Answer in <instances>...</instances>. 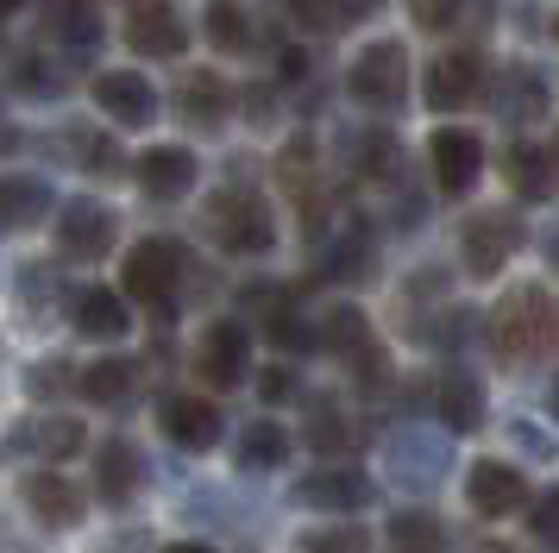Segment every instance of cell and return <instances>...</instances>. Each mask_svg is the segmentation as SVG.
Wrapping results in <instances>:
<instances>
[{
  "mask_svg": "<svg viewBox=\"0 0 559 553\" xmlns=\"http://www.w3.org/2000/svg\"><path fill=\"white\" fill-rule=\"evenodd\" d=\"M490 340L503 358H540V352L559 340V302L528 283V290H509V302L497 308V327H490Z\"/></svg>",
  "mask_w": 559,
  "mask_h": 553,
  "instance_id": "6da1fadb",
  "label": "cell"
},
{
  "mask_svg": "<svg viewBox=\"0 0 559 553\" xmlns=\"http://www.w3.org/2000/svg\"><path fill=\"white\" fill-rule=\"evenodd\" d=\"M177 283H182V246L177 239H139L127 251V296L145 302V308H164L177 302Z\"/></svg>",
  "mask_w": 559,
  "mask_h": 553,
  "instance_id": "7a4b0ae2",
  "label": "cell"
},
{
  "mask_svg": "<svg viewBox=\"0 0 559 553\" xmlns=\"http://www.w3.org/2000/svg\"><path fill=\"white\" fill-rule=\"evenodd\" d=\"M207 233L227 251H271V239H277L271 208L258 196H246V189H221V196L207 201Z\"/></svg>",
  "mask_w": 559,
  "mask_h": 553,
  "instance_id": "3957f363",
  "label": "cell"
},
{
  "mask_svg": "<svg viewBox=\"0 0 559 553\" xmlns=\"http://www.w3.org/2000/svg\"><path fill=\"white\" fill-rule=\"evenodd\" d=\"M353 101L358 107H403L408 95V50L396 38H383V45H365L353 57Z\"/></svg>",
  "mask_w": 559,
  "mask_h": 553,
  "instance_id": "277c9868",
  "label": "cell"
},
{
  "mask_svg": "<svg viewBox=\"0 0 559 553\" xmlns=\"http://www.w3.org/2000/svg\"><path fill=\"white\" fill-rule=\"evenodd\" d=\"M82 440H88V427L76 415L45 409V415H26V422L13 427L0 440V452H13V459H70V452H82Z\"/></svg>",
  "mask_w": 559,
  "mask_h": 553,
  "instance_id": "5b68a950",
  "label": "cell"
},
{
  "mask_svg": "<svg viewBox=\"0 0 559 553\" xmlns=\"http://www.w3.org/2000/svg\"><path fill=\"white\" fill-rule=\"evenodd\" d=\"M428 164H433V183H440L447 196H465L484 170V139L472 126H440L428 139Z\"/></svg>",
  "mask_w": 559,
  "mask_h": 553,
  "instance_id": "8992f818",
  "label": "cell"
},
{
  "mask_svg": "<svg viewBox=\"0 0 559 553\" xmlns=\"http://www.w3.org/2000/svg\"><path fill=\"white\" fill-rule=\"evenodd\" d=\"M459 246H465V271L472 276H497L515 258V246H522V221L515 214H472Z\"/></svg>",
  "mask_w": 559,
  "mask_h": 553,
  "instance_id": "52a82bcc",
  "label": "cell"
},
{
  "mask_svg": "<svg viewBox=\"0 0 559 553\" xmlns=\"http://www.w3.org/2000/svg\"><path fill=\"white\" fill-rule=\"evenodd\" d=\"M107 246H114V214L102 201H63L57 208V251L63 258L88 264V258H107Z\"/></svg>",
  "mask_w": 559,
  "mask_h": 553,
  "instance_id": "ba28073f",
  "label": "cell"
},
{
  "mask_svg": "<svg viewBox=\"0 0 559 553\" xmlns=\"http://www.w3.org/2000/svg\"><path fill=\"white\" fill-rule=\"evenodd\" d=\"M127 45L139 50V57H182V45H189V25L177 20V7H170V0H132Z\"/></svg>",
  "mask_w": 559,
  "mask_h": 553,
  "instance_id": "9c48e42d",
  "label": "cell"
},
{
  "mask_svg": "<svg viewBox=\"0 0 559 553\" xmlns=\"http://www.w3.org/2000/svg\"><path fill=\"white\" fill-rule=\"evenodd\" d=\"M95 107L114 126H152L157 120V89L139 70H107L95 75Z\"/></svg>",
  "mask_w": 559,
  "mask_h": 553,
  "instance_id": "30bf717a",
  "label": "cell"
},
{
  "mask_svg": "<svg viewBox=\"0 0 559 553\" xmlns=\"http://www.w3.org/2000/svg\"><path fill=\"white\" fill-rule=\"evenodd\" d=\"M246 358H252V340H246V327H239V321H214V327L202 333L195 372H202L214 390H233V384L246 377Z\"/></svg>",
  "mask_w": 559,
  "mask_h": 553,
  "instance_id": "8fae6325",
  "label": "cell"
},
{
  "mask_svg": "<svg viewBox=\"0 0 559 553\" xmlns=\"http://www.w3.org/2000/svg\"><path fill=\"white\" fill-rule=\"evenodd\" d=\"M465 497H472V509L478 516H515L522 503H528V484H522V472L515 466H503V459H478L472 466V478H465Z\"/></svg>",
  "mask_w": 559,
  "mask_h": 553,
  "instance_id": "7c38bea8",
  "label": "cell"
},
{
  "mask_svg": "<svg viewBox=\"0 0 559 553\" xmlns=\"http://www.w3.org/2000/svg\"><path fill=\"white\" fill-rule=\"evenodd\" d=\"M20 503L32 509L38 528H76L82 522V491L63 472H32L26 484H20Z\"/></svg>",
  "mask_w": 559,
  "mask_h": 553,
  "instance_id": "4fadbf2b",
  "label": "cell"
},
{
  "mask_svg": "<svg viewBox=\"0 0 559 553\" xmlns=\"http://www.w3.org/2000/svg\"><path fill=\"white\" fill-rule=\"evenodd\" d=\"M139 189L157 201H182L195 189V151L189 145H152L139 151Z\"/></svg>",
  "mask_w": 559,
  "mask_h": 553,
  "instance_id": "5bb4252c",
  "label": "cell"
},
{
  "mask_svg": "<svg viewBox=\"0 0 559 553\" xmlns=\"http://www.w3.org/2000/svg\"><path fill=\"white\" fill-rule=\"evenodd\" d=\"M296 503L302 509H365L371 503V478L353 472V466H321L296 484Z\"/></svg>",
  "mask_w": 559,
  "mask_h": 553,
  "instance_id": "9a60e30c",
  "label": "cell"
},
{
  "mask_svg": "<svg viewBox=\"0 0 559 553\" xmlns=\"http://www.w3.org/2000/svg\"><path fill=\"white\" fill-rule=\"evenodd\" d=\"M51 208L57 201H51V183H45V176H32V170L0 176V226H7V233H32Z\"/></svg>",
  "mask_w": 559,
  "mask_h": 553,
  "instance_id": "2e32d148",
  "label": "cell"
},
{
  "mask_svg": "<svg viewBox=\"0 0 559 553\" xmlns=\"http://www.w3.org/2000/svg\"><path fill=\"white\" fill-rule=\"evenodd\" d=\"M478 82H484L478 50H447V57L428 63V107H465L478 95Z\"/></svg>",
  "mask_w": 559,
  "mask_h": 553,
  "instance_id": "e0dca14e",
  "label": "cell"
},
{
  "mask_svg": "<svg viewBox=\"0 0 559 553\" xmlns=\"http://www.w3.org/2000/svg\"><path fill=\"white\" fill-rule=\"evenodd\" d=\"M164 434L177 440V447L189 452H207L214 440H221V409L207 397H170L164 402Z\"/></svg>",
  "mask_w": 559,
  "mask_h": 553,
  "instance_id": "ac0fdd59",
  "label": "cell"
},
{
  "mask_svg": "<svg viewBox=\"0 0 559 553\" xmlns=\"http://www.w3.org/2000/svg\"><path fill=\"white\" fill-rule=\"evenodd\" d=\"M45 32L57 38V50L88 57V50L102 45V13L88 0H45Z\"/></svg>",
  "mask_w": 559,
  "mask_h": 553,
  "instance_id": "d6986e66",
  "label": "cell"
},
{
  "mask_svg": "<svg viewBox=\"0 0 559 553\" xmlns=\"http://www.w3.org/2000/svg\"><path fill=\"white\" fill-rule=\"evenodd\" d=\"M127 327H132V308L114 290H102V283L76 290V333H88V340H127Z\"/></svg>",
  "mask_w": 559,
  "mask_h": 553,
  "instance_id": "ffe728a7",
  "label": "cell"
},
{
  "mask_svg": "<svg viewBox=\"0 0 559 553\" xmlns=\"http://www.w3.org/2000/svg\"><path fill=\"white\" fill-rule=\"evenodd\" d=\"M227 82H221V75L214 70H189L182 75V95H177V107H182V120L189 126H207V132H214V126L227 120Z\"/></svg>",
  "mask_w": 559,
  "mask_h": 553,
  "instance_id": "44dd1931",
  "label": "cell"
},
{
  "mask_svg": "<svg viewBox=\"0 0 559 553\" xmlns=\"http://www.w3.org/2000/svg\"><path fill=\"white\" fill-rule=\"evenodd\" d=\"M503 176H509V189H515V196L547 201V196H554V183H559V164L547 157V151H534V145H509L503 151Z\"/></svg>",
  "mask_w": 559,
  "mask_h": 553,
  "instance_id": "7402d4cb",
  "label": "cell"
},
{
  "mask_svg": "<svg viewBox=\"0 0 559 553\" xmlns=\"http://www.w3.org/2000/svg\"><path fill=\"white\" fill-rule=\"evenodd\" d=\"M139 478H145V466H139V452L127 447V440H107L102 459H95V491H102L107 503H132V491H139Z\"/></svg>",
  "mask_w": 559,
  "mask_h": 553,
  "instance_id": "603a6c76",
  "label": "cell"
},
{
  "mask_svg": "<svg viewBox=\"0 0 559 553\" xmlns=\"http://www.w3.org/2000/svg\"><path fill=\"white\" fill-rule=\"evenodd\" d=\"M440 415H447V427H459V434H472V427L484 422V384L472 372H447L440 377Z\"/></svg>",
  "mask_w": 559,
  "mask_h": 553,
  "instance_id": "cb8c5ba5",
  "label": "cell"
},
{
  "mask_svg": "<svg viewBox=\"0 0 559 553\" xmlns=\"http://www.w3.org/2000/svg\"><path fill=\"white\" fill-rule=\"evenodd\" d=\"M233 452H239V472H277L283 459H289V434L277 422H252Z\"/></svg>",
  "mask_w": 559,
  "mask_h": 553,
  "instance_id": "d4e9b609",
  "label": "cell"
},
{
  "mask_svg": "<svg viewBox=\"0 0 559 553\" xmlns=\"http://www.w3.org/2000/svg\"><path fill=\"white\" fill-rule=\"evenodd\" d=\"M383 541H390V553H447V528L428 509H403V516H390Z\"/></svg>",
  "mask_w": 559,
  "mask_h": 553,
  "instance_id": "484cf974",
  "label": "cell"
},
{
  "mask_svg": "<svg viewBox=\"0 0 559 553\" xmlns=\"http://www.w3.org/2000/svg\"><path fill=\"white\" fill-rule=\"evenodd\" d=\"M63 145L76 151V164L88 176H120V170H127V164H120V145L107 139L102 126H70V132H63Z\"/></svg>",
  "mask_w": 559,
  "mask_h": 553,
  "instance_id": "4316f807",
  "label": "cell"
},
{
  "mask_svg": "<svg viewBox=\"0 0 559 553\" xmlns=\"http://www.w3.org/2000/svg\"><path fill=\"white\" fill-rule=\"evenodd\" d=\"M63 82H70L63 63L45 57V50H20V57H13V89H26V95H38V101H57Z\"/></svg>",
  "mask_w": 559,
  "mask_h": 553,
  "instance_id": "83f0119b",
  "label": "cell"
},
{
  "mask_svg": "<svg viewBox=\"0 0 559 553\" xmlns=\"http://www.w3.org/2000/svg\"><path fill=\"white\" fill-rule=\"evenodd\" d=\"M390 472L403 478V484H428V478L440 472V459H433V447L421 434H396V440H390Z\"/></svg>",
  "mask_w": 559,
  "mask_h": 553,
  "instance_id": "f1b7e54d",
  "label": "cell"
},
{
  "mask_svg": "<svg viewBox=\"0 0 559 553\" xmlns=\"http://www.w3.org/2000/svg\"><path fill=\"white\" fill-rule=\"evenodd\" d=\"M76 390L88 402H120L132 390V365H127V358H95V365L76 377Z\"/></svg>",
  "mask_w": 559,
  "mask_h": 553,
  "instance_id": "f546056e",
  "label": "cell"
},
{
  "mask_svg": "<svg viewBox=\"0 0 559 553\" xmlns=\"http://www.w3.org/2000/svg\"><path fill=\"white\" fill-rule=\"evenodd\" d=\"M321 340H328L333 352L358 358V352L371 346V327H365V315H358V308H328V321H321Z\"/></svg>",
  "mask_w": 559,
  "mask_h": 553,
  "instance_id": "4dcf8cb0",
  "label": "cell"
},
{
  "mask_svg": "<svg viewBox=\"0 0 559 553\" xmlns=\"http://www.w3.org/2000/svg\"><path fill=\"white\" fill-rule=\"evenodd\" d=\"M540 107H547V82H540L534 70H509L503 75V114L509 120H522V114L534 120Z\"/></svg>",
  "mask_w": 559,
  "mask_h": 553,
  "instance_id": "1f68e13d",
  "label": "cell"
},
{
  "mask_svg": "<svg viewBox=\"0 0 559 553\" xmlns=\"http://www.w3.org/2000/svg\"><path fill=\"white\" fill-rule=\"evenodd\" d=\"M207 45L221 50H246V38H252V25H246V13L233 7V0H207Z\"/></svg>",
  "mask_w": 559,
  "mask_h": 553,
  "instance_id": "d6a6232c",
  "label": "cell"
},
{
  "mask_svg": "<svg viewBox=\"0 0 559 553\" xmlns=\"http://www.w3.org/2000/svg\"><path fill=\"white\" fill-rule=\"evenodd\" d=\"M296 553H371V534L353 522H333V528H308Z\"/></svg>",
  "mask_w": 559,
  "mask_h": 553,
  "instance_id": "836d02e7",
  "label": "cell"
},
{
  "mask_svg": "<svg viewBox=\"0 0 559 553\" xmlns=\"http://www.w3.org/2000/svg\"><path fill=\"white\" fill-rule=\"evenodd\" d=\"M277 170H283V183H289L296 196H308V176H314V145H308V139H289Z\"/></svg>",
  "mask_w": 559,
  "mask_h": 553,
  "instance_id": "e575fe53",
  "label": "cell"
},
{
  "mask_svg": "<svg viewBox=\"0 0 559 553\" xmlns=\"http://www.w3.org/2000/svg\"><path fill=\"white\" fill-rule=\"evenodd\" d=\"M528 528H534L540 548H559V491H547V497L528 509Z\"/></svg>",
  "mask_w": 559,
  "mask_h": 553,
  "instance_id": "d590c367",
  "label": "cell"
},
{
  "mask_svg": "<svg viewBox=\"0 0 559 553\" xmlns=\"http://www.w3.org/2000/svg\"><path fill=\"white\" fill-rule=\"evenodd\" d=\"M308 440H314L321 452H340L346 447V422H340L333 409H314V415H308Z\"/></svg>",
  "mask_w": 559,
  "mask_h": 553,
  "instance_id": "8d00e7d4",
  "label": "cell"
},
{
  "mask_svg": "<svg viewBox=\"0 0 559 553\" xmlns=\"http://www.w3.org/2000/svg\"><path fill=\"white\" fill-rule=\"evenodd\" d=\"M358 151H365V157H358L365 176H390V164H396V145H390V139H358Z\"/></svg>",
  "mask_w": 559,
  "mask_h": 553,
  "instance_id": "74e56055",
  "label": "cell"
},
{
  "mask_svg": "<svg viewBox=\"0 0 559 553\" xmlns=\"http://www.w3.org/2000/svg\"><path fill=\"white\" fill-rule=\"evenodd\" d=\"M271 340H277L283 352H302V346H308V327L296 321L289 308H277V315H271Z\"/></svg>",
  "mask_w": 559,
  "mask_h": 553,
  "instance_id": "f35d334b",
  "label": "cell"
},
{
  "mask_svg": "<svg viewBox=\"0 0 559 553\" xmlns=\"http://www.w3.org/2000/svg\"><path fill=\"white\" fill-rule=\"evenodd\" d=\"M408 7H415V20H421V25H433V32H440V25L459 20V7H465V0H408Z\"/></svg>",
  "mask_w": 559,
  "mask_h": 553,
  "instance_id": "ab89813d",
  "label": "cell"
},
{
  "mask_svg": "<svg viewBox=\"0 0 559 553\" xmlns=\"http://www.w3.org/2000/svg\"><path fill=\"white\" fill-rule=\"evenodd\" d=\"M26 384H32V397H51V390H70V372L63 365H38Z\"/></svg>",
  "mask_w": 559,
  "mask_h": 553,
  "instance_id": "60d3db41",
  "label": "cell"
},
{
  "mask_svg": "<svg viewBox=\"0 0 559 553\" xmlns=\"http://www.w3.org/2000/svg\"><path fill=\"white\" fill-rule=\"evenodd\" d=\"M264 397H271V402L289 397V372H264Z\"/></svg>",
  "mask_w": 559,
  "mask_h": 553,
  "instance_id": "b9f144b4",
  "label": "cell"
},
{
  "mask_svg": "<svg viewBox=\"0 0 559 553\" xmlns=\"http://www.w3.org/2000/svg\"><path fill=\"white\" fill-rule=\"evenodd\" d=\"M164 553H214V548H202V541H177V548H164Z\"/></svg>",
  "mask_w": 559,
  "mask_h": 553,
  "instance_id": "7bdbcfd3",
  "label": "cell"
},
{
  "mask_svg": "<svg viewBox=\"0 0 559 553\" xmlns=\"http://www.w3.org/2000/svg\"><path fill=\"white\" fill-rule=\"evenodd\" d=\"M547 258H554V264H559V226H554V233H547Z\"/></svg>",
  "mask_w": 559,
  "mask_h": 553,
  "instance_id": "ee69618b",
  "label": "cell"
},
{
  "mask_svg": "<svg viewBox=\"0 0 559 553\" xmlns=\"http://www.w3.org/2000/svg\"><path fill=\"white\" fill-rule=\"evenodd\" d=\"M7 13H20V0H0V20H7Z\"/></svg>",
  "mask_w": 559,
  "mask_h": 553,
  "instance_id": "f6af8a7d",
  "label": "cell"
},
{
  "mask_svg": "<svg viewBox=\"0 0 559 553\" xmlns=\"http://www.w3.org/2000/svg\"><path fill=\"white\" fill-rule=\"evenodd\" d=\"M554 422H559V384H554Z\"/></svg>",
  "mask_w": 559,
  "mask_h": 553,
  "instance_id": "bcb514c9",
  "label": "cell"
},
{
  "mask_svg": "<svg viewBox=\"0 0 559 553\" xmlns=\"http://www.w3.org/2000/svg\"><path fill=\"white\" fill-rule=\"evenodd\" d=\"M0 145H7V120H0Z\"/></svg>",
  "mask_w": 559,
  "mask_h": 553,
  "instance_id": "7dc6e473",
  "label": "cell"
},
{
  "mask_svg": "<svg viewBox=\"0 0 559 553\" xmlns=\"http://www.w3.org/2000/svg\"><path fill=\"white\" fill-rule=\"evenodd\" d=\"M554 38H559V13H554Z\"/></svg>",
  "mask_w": 559,
  "mask_h": 553,
  "instance_id": "c3c4849f",
  "label": "cell"
}]
</instances>
